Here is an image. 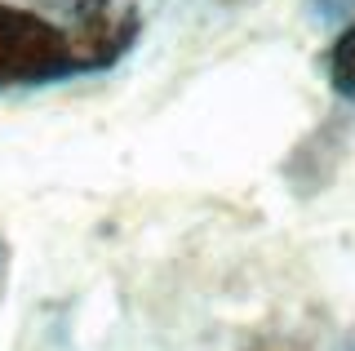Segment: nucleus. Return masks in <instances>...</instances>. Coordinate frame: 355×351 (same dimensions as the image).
<instances>
[{
  "label": "nucleus",
  "mask_w": 355,
  "mask_h": 351,
  "mask_svg": "<svg viewBox=\"0 0 355 351\" xmlns=\"http://www.w3.org/2000/svg\"><path fill=\"white\" fill-rule=\"evenodd\" d=\"M67 71H80L71 31L18 5H0V89L44 85Z\"/></svg>",
  "instance_id": "obj_1"
},
{
  "label": "nucleus",
  "mask_w": 355,
  "mask_h": 351,
  "mask_svg": "<svg viewBox=\"0 0 355 351\" xmlns=\"http://www.w3.org/2000/svg\"><path fill=\"white\" fill-rule=\"evenodd\" d=\"M329 80H333V89H338L342 98L355 103V23L342 31L333 53H329Z\"/></svg>",
  "instance_id": "obj_2"
}]
</instances>
